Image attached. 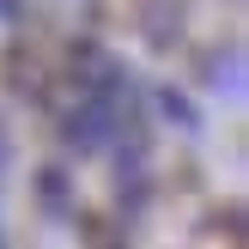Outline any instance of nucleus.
Masks as SVG:
<instances>
[{"label":"nucleus","mask_w":249,"mask_h":249,"mask_svg":"<svg viewBox=\"0 0 249 249\" xmlns=\"http://www.w3.org/2000/svg\"><path fill=\"white\" fill-rule=\"evenodd\" d=\"M36 201H43L55 219L79 225V195H73V177H67V170H55V164H49L43 177H36Z\"/></svg>","instance_id":"7ed1b4c3"},{"label":"nucleus","mask_w":249,"mask_h":249,"mask_svg":"<svg viewBox=\"0 0 249 249\" xmlns=\"http://www.w3.org/2000/svg\"><path fill=\"white\" fill-rule=\"evenodd\" d=\"M152 109H158L164 122H177L182 134H201V109H195L189 97L177 91V85H158V91H152Z\"/></svg>","instance_id":"20e7f679"},{"label":"nucleus","mask_w":249,"mask_h":249,"mask_svg":"<svg viewBox=\"0 0 249 249\" xmlns=\"http://www.w3.org/2000/svg\"><path fill=\"white\" fill-rule=\"evenodd\" d=\"M195 79L207 91H225V97H243V43L225 36V43H207L195 55Z\"/></svg>","instance_id":"f03ea898"},{"label":"nucleus","mask_w":249,"mask_h":249,"mask_svg":"<svg viewBox=\"0 0 249 249\" xmlns=\"http://www.w3.org/2000/svg\"><path fill=\"white\" fill-rule=\"evenodd\" d=\"M128 12H134V31L146 36V49H158V55H170L189 31V0H128Z\"/></svg>","instance_id":"f257e3e1"}]
</instances>
